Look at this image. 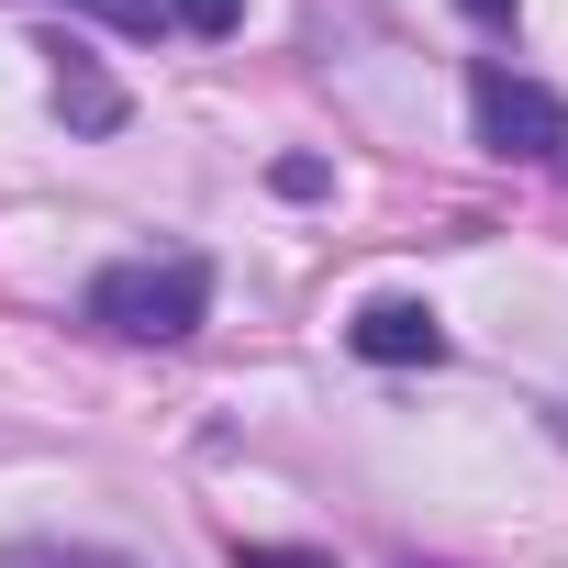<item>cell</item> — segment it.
Instances as JSON below:
<instances>
[{"instance_id": "obj_1", "label": "cell", "mask_w": 568, "mask_h": 568, "mask_svg": "<svg viewBox=\"0 0 568 568\" xmlns=\"http://www.w3.org/2000/svg\"><path fill=\"white\" fill-rule=\"evenodd\" d=\"M201 313H212V267H201L190 245H168V256H112V267L90 278V324L123 335V346H179V335H201Z\"/></svg>"}, {"instance_id": "obj_2", "label": "cell", "mask_w": 568, "mask_h": 568, "mask_svg": "<svg viewBox=\"0 0 568 568\" xmlns=\"http://www.w3.org/2000/svg\"><path fill=\"white\" fill-rule=\"evenodd\" d=\"M468 101H479V145H501V156H557L568 145V101L535 90V79H513V68H479Z\"/></svg>"}, {"instance_id": "obj_3", "label": "cell", "mask_w": 568, "mask_h": 568, "mask_svg": "<svg viewBox=\"0 0 568 568\" xmlns=\"http://www.w3.org/2000/svg\"><path fill=\"white\" fill-rule=\"evenodd\" d=\"M346 346H357L368 368H435V357H446V324H435L424 302H368V313L346 324Z\"/></svg>"}, {"instance_id": "obj_4", "label": "cell", "mask_w": 568, "mask_h": 568, "mask_svg": "<svg viewBox=\"0 0 568 568\" xmlns=\"http://www.w3.org/2000/svg\"><path fill=\"white\" fill-rule=\"evenodd\" d=\"M57 57V112L79 123V134H123V79L90 57V45H45Z\"/></svg>"}, {"instance_id": "obj_5", "label": "cell", "mask_w": 568, "mask_h": 568, "mask_svg": "<svg viewBox=\"0 0 568 568\" xmlns=\"http://www.w3.org/2000/svg\"><path fill=\"white\" fill-rule=\"evenodd\" d=\"M0 568H145L123 546H68V535H23V546H0Z\"/></svg>"}, {"instance_id": "obj_6", "label": "cell", "mask_w": 568, "mask_h": 568, "mask_svg": "<svg viewBox=\"0 0 568 568\" xmlns=\"http://www.w3.org/2000/svg\"><path fill=\"white\" fill-rule=\"evenodd\" d=\"M168 23H190V34H234L245 23V0H156Z\"/></svg>"}, {"instance_id": "obj_7", "label": "cell", "mask_w": 568, "mask_h": 568, "mask_svg": "<svg viewBox=\"0 0 568 568\" xmlns=\"http://www.w3.org/2000/svg\"><path fill=\"white\" fill-rule=\"evenodd\" d=\"M68 12H90V23H112V34H145L156 0H68Z\"/></svg>"}, {"instance_id": "obj_8", "label": "cell", "mask_w": 568, "mask_h": 568, "mask_svg": "<svg viewBox=\"0 0 568 568\" xmlns=\"http://www.w3.org/2000/svg\"><path fill=\"white\" fill-rule=\"evenodd\" d=\"M234 568H335L324 546H234Z\"/></svg>"}, {"instance_id": "obj_9", "label": "cell", "mask_w": 568, "mask_h": 568, "mask_svg": "<svg viewBox=\"0 0 568 568\" xmlns=\"http://www.w3.org/2000/svg\"><path fill=\"white\" fill-rule=\"evenodd\" d=\"M267 179H278V190H291V201H313V190H324V156H278Z\"/></svg>"}]
</instances>
